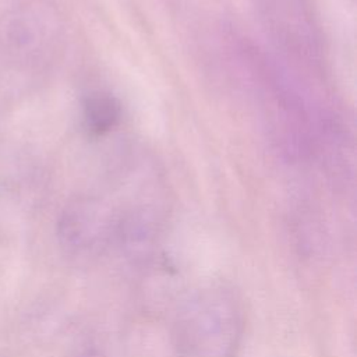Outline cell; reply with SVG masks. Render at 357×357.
<instances>
[{"mask_svg": "<svg viewBox=\"0 0 357 357\" xmlns=\"http://www.w3.org/2000/svg\"><path fill=\"white\" fill-rule=\"evenodd\" d=\"M237 314L219 294H205L188 304L177 322L178 344L194 357H219L236 335Z\"/></svg>", "mask_w": 357, "mask_h": 357, "instance_id": "cell-1", "label": "cell"}, {"mask_svg": "<svg viewBox=\"0 0 357 357\" xmlns=\"http://www.w3.org/2000/svg\"><path fill=\"white\" fill-rule=\"evenodd\" d=\"M45 28L46 25L36 20L35 13L18 10L6 18L1 40L7 50L26 57L43 45Z\"/></svg>", "mask_w": 357, "mask_h": 357, "instance_id": "cell-2", "label": "cell"}, {"mask_svg": "<svg viewBox=\"0 0 357 357\" xmlns=\"http://www.w3.org/2000/svg\"><path fill=\"white\" fill-rule=\"evenodd\" d=\"M121 106L119 100L105 92L91 93L82 107V120L85 130L91 135H105L120 121Z\"/></svg>", "mask_w": 357, "mask_h": 357, "instance_id": "cell-3", "label": "cell"}]
</instances>
